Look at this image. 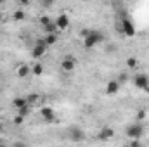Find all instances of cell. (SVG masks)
<instances>
[{"mask_svg": "<svg viewBox=\"0 0 149 147\" xmlns=\"http://www.w3.org/2000/svg\"><path fill=\"white\" fill-rule=\"evenodd\" d=\"M12 106L16 107V111L21 109V107L28 106V99H26V97H14V99H12Z\"/></svg>", "mask_w": 149, "mask_h": 147, "instance_id": "obj_14", "label": "cell"}, {"mask_svg": "<svg viewBox=\"0 0 149 147\" xmlns=\"http://www.w3.org/2000/svg\"><path fill=\"white\" fill-rule=\"evenodd\" d=\"M125 133H127V137L128 139H132V140H139L141 137H144V133H146V128H144V125L142 123H132V125H128L127 128H125Z\"/></svg>", "mask_w": 149, "mask_h": 147, "instance_id": "obj_3", "label": "cell"}, {"mask_svg": "<svg viewBox=\"0 0 149 147\" xmlns=\"http://www.w3.org/2000/svg\"><path fill=\"white\" fill-rule=\"evenodd\" d=\"M47 43L43 42V38H38L37 42H35V45L31 47V57L33 59H42L45 54H47Z\"/></svg>", "mask_w": 149, "mask_h": 147, "instance_id": "obj_5", "label": "cell"}, {"mask_svg": "<svg viewBox=\"0 0 149 147\" xmlns=\"http://www.w3.org/2000/svg\"><path fill=\"white\" fill-rule=\"evenodd\" d=\"M31 111H33V107L28 104V106H24V107L17 109V114H19V116H23V118H26V116H30V114H31Z\"/></svg>", "mask_w": 149, "mask_h": 147, "instance_id": "obj_19", "label": "cell"}, {"mask_svg": "<svg viewBox=\"0 0 149 147\" xmlns=\"http://www.w3.org/2000/svg\"><path fill=\"white\" fill-rule=\"evenodd\" d=\"M66 139L74 142V144H80V142H85L87 135H85V132L80 126H70L68 132H66Z\"/></svg>", "mask_w": 149, "mask_h": 147, "instance_id": "obj_4", "label": "cell"}, {"mask_svg": "<svg viewBox=\"0 0 149 147\" xmlns=\"http://www.w3.org/2000/svg\"><path fill=\"white\" fill-rule=\"evenodd\" d=\"M116 30H118L123 37H128V38H132L135 35V24H134V21L130 19V16H128L125 10L120 14V23L116 24Z\"/></svg>", "mask_w": 149, "mask_h": 147, "instance_id": "obj_2", "label": "cell"}, {"mask_svg": "<svg viewBox=\"0 0 149 147\" xmlns=\"http://www.w3.org/2000/svg\"><path fill=\"white\" fill-rule=\"evenodd\" d=\"M61 69H63L64 73H73L74 69H76V59L71 57V55H66V57L61 61Z\"/></svg>", "mask_w": 149, "mask_h": 147, "instance_id": "obj_6", "label": "cell"}, {"mask_svg": "<svg viewBox=\"0 0 149 147\" xmlns=\"http://www.w3.org/2000/svg\"><path fill=\"white\" fill-rule=\"evenodd\" d=\"M12 19H14V21H24V19H26V12L21 10V9H17V10H14Z\"/></svg>", "mask_w": 149, "mask_h": 147, "instance_id": "obj_17", "label": "cell"}, {"mask_svg": "<svg viewBox=\"0 0 149 147\" xmlns=\"http://www.w3.org/2000/svg\"><path fill=\"white\" fill-rule=\"evenodd\" d=\"M113 137H114V130H113V128H109V126L101 128V130H99V133H97V140H102V142L111 140Z\"/></svg>", "mask_w": 149, "mask_h": 147, "instance_id": "obj_10", "label": "cell"}, {"mask_svg": "<svg viewBox=\"0 0 149 147\" xmlns=\"http://www.w3.org/2000/svg\"><path fill=\"white\" fill-rule=\"evenodd\" d=\"M52 19H50V16H42L40 17V23H42V26H45V24H49Z\"/></svg>", "mask_w": 149, "mask_h": 147, "instance_id": "obj_24", "label": "cell"}, {"mask_svg": "<svg viewBox=\"0 0 149 147\" xmlns=\"http://www.w3.org/2000/svg\"><path fill=\"white\" fill-rule=\"evenodd\" d=\"M0 94H2V87H0Z\"/></svg>", "mask_w": 149, "mask_h": 147, "instance_id": "obj_32", "label": "cell"}, {"mask_svg": "<svg viewBox=\"0 0 149 147\" xmlns=\"http://www.w3.org/2000/svg\"><path fill=\"white\" fill-rule=\"evenodd\" d=\"M2 19H3V16H2V12H0V23H2Z\"/></svg>", "mask_w": 149, "mask_h": 147, "instance_id": "obj_30", "label": "cell"}, {"mask_svg": "<svg viewBox=\"0 0 149 147\" xmlns=\"http://www.w3.org/2000/svg\"><path fill=\"white\" fill-rule=\"evenodd\" d=\"M43 42L47 43V47H50V45H56V43H57V33L45 35V37H43Z\"/></svg>", "mask_w": 149, "mask_h": 147, "instance_id": "obj_16", "label": "cell"}, {"mask_svg": "<svg viewBox=\"0 0 149 147\" xmlns=\"http://www.w3.org/2000/svg\"><path fill=\"white\" fill-rule=\"evenodd\" d=\"M12 147H28V144H26V142H23V140H17V142H14V144H12Z\"/></svg>", "mask_w": 149, "mask_h": 147, "instance_id": "obj_25", "label": "cell"}, {"mask_svg": "<svg viewBox=\"0 0 149 147\" xmlns=\"http://www.w3.org/2000/svg\"><path fill=\"white\" fill-rule=\"evenodd\" d=\"M146 116H148V111L146 109H137V121L141 123L142 119H146Z\"/></svg>", "mask_w": 149, "mask_h": 147, "instance_id": "obj_20", "label": "cell"}, {"mask_svg": "<svg viewBox=\"0 0 149 147\" xmlns=\"http://www.w3.org/2000/svg\"><path fill=\"white\" fill-rule=\"evenodd\" d=\"M148 81H149V76L144 74V73H137L132 78V83H134L137 88H141V90H144V87L148 85Z\"/></svg>", "mask_w": 149, "mask_h": 147, "instance_id": "obj_9", "label": "cell"}, {"mask_svg": "<svg viewBox=\"0 0 149 147\" xmlns=\"http://www.w3.org/2000/svg\"><path fill=\"white\" fill-rule=\"evenodd\" d=\"M0 5H2V0H0Z\"/></svg>", "mask_w": 149, "mask_h": 147, "instance_id": "obj_33", "label": "cell"}, {"mask_svg": "<svg viewBox=\"0 0 149 147\" xmlns=\"http://www.w3.org/2000/svg\"><path fill=\"white\" fill-rule=\"evenodd\" d=\"M127 66H128L130 69H134V68L137 66V59H135V57H128V59H127Z\"/></svg>", "mask_w": 149, "mask_h": 147, "instance_id": "obj_21", "label": "cell"}, {"mask_svg": "<svg viewBox=\"0 0 149 147\" xmlns=\"http://www.w3.org/2000/svg\"><path fill=\"white\" fill-rule=\"evenodd\" d=\"M42 30H43V33H45V35H52V33H57V31H59V30H57V26H56V21H50L49 24L42 26Z\"/></svg>", "mask_w": 149, "mask_h": 147, "instance_id": "obj_15", "label": "cell"}, {"mask_svg": "<svg viewBox=\"0 0 149 147\" xmlns=\"http://www.w3.org/2000/svg\"><path fill=\"white\" fill-rule=\"evenodd\" d=\"M116 80H118V83H120V85H123V83H127V81H128V74H127V73H121L118 78H116Z\"/></svg>", "mask_w": 149, "mask_h": 147, "instance_id": "obj_22", "label": "cell"}, {"mask_svg": "<svg viewBox=\"0 0 149 147\" xmlns=\"http://www.w3.org/2000/svg\"><path fill=\"white\" fill-rule=\"evenodd\" d=\"M81 37H83L85 49H92V47L106 42V35L102 31H99V30H83L81 31Z\"/></svg>", "mask_w": 149, "mask_h": 147, "instance_id": "obj_1", "label": "cell"}, {"mask_svg": "<svg viewBox=\"0 0 149 147\" xmlns=\"http://www.w3.org/2000/svg\"><path fill=\"white\" fill-rule=\"evenodd\" d=\"M0 147H7V146H5V144H0Z\"/></svg>", "mask_w": 149, "mask_h": 147, "instance_id": "obj_31", "label": "cell"}, {"mask_svg": "<svg viewBox=\"0 0 149 147\" xmlns=\"http://www.w3.org/2000/svg\"><path fill=\"white\" fill-rule=\"evenodd\" d=\"M106 50H108V52H118V47H116V45H108Z\"/></svg>", "mask_w": 149, "mask_h": 147, "instance_id": "obj_27", "label": "cell"}, {"mask_svg": "<svg viewBox=\"0 0 149 147\" xmlns=\"http://www.w3.org/2000/svg\"><path fill=\"white\" fill-rule=\"evenodd\" d=\"M56 26H57V30H68L70 28V17L66 16V14H59L57 17H56Z\"/></svg>", "mask_w": 149, "mask_h": 147, "instance_id": "obj_12", "label": "cell"}, {"mask_svg": "<svg viewBox=\"0 0 149 147\" xmlns=\"http://www.w3.org/2000/svg\"><path fill=\"white\" fill-rule=\"evenodd\" d=\"M144 92H146V94H149V81H148V85L144 87Z\"/></svg>", "mask_w": 149, "mask_h": 147, "instance_id": "obj_28", "label": "cell"}, {"mask_svg": "<svg viewBox=\"0 0 149 147\" xmlns=\"http://www.w3.org/2000/svg\"><path fill=\"white\" fill-rule=\"evenodd\" d=\"M120 88H121V85L118 83V80H116V78H113V80H109V81L106 83L104 92H106V95H116V94L120 92Z\"/></svg>", "mask_w": 149, "mask_h": 147, "instance_id": "obj_8", "label": "cell"}, {"mask_svg": "<svg viewBox=\"0 0 149 147\" xmlns=\"http://www.w3.org/2000/svg\"><path fill=\"white\" fill-rule=\"evenodd\" d=\"M28 74H31V66H28V64H19V66L16 68V76H17V78H26Z\"/></svg>", "mask_w": 149, "mask_h": 147, "instance_id": "obj_13", "label": "cell"}, {"mask_svg": "<svg viewBox=\"0 0 149 147\" xmlns=\"http://www.w3.org/2000/svg\"><path fill=\"white\" fill-rule=\"evenodd\" d=\"M40 116H42V119L47 121V123L56 121V111H54V107H50V106H43V107H40Z\"/></svg>", "mask_w": 149, "mask_h": 147, "instance_id": "obj_7", "label": "cell"}, {"mask_svg": "<svg viewBox=\"0 0 149 147\" xmlns=\"http://www.w3.org/2000/svg\"><path fill=\"white\" fill-rule=\"evenodd\" d=\"M23 123H24V118H23V116H19V114H17V116H16V118L12 119V125H16V126L23 125Z\"/></svg>", "mask_w": 149, "mask_h": 147, "instance_id": "obj_23", "label": "cell"}, {"mask_svg": "<svg viewBox=\"0 0 149 147\" xmlns=\"http://www.w3.org/2000/svg\"><path fill=\"white\" fill-rule=\"evenodd\" d=\"M128 147H142V144H141L139 140H132V142L128 144Z\"/></svg>", "mask_w": 149, "mask_h": 147, "instance_id": "obj_26", "label": "cell"}, {"mask_svg": "<svg viewBox=\"0 0 149 147\" xmlns=\"http://www.w3.org/2000/svg\"><path fill=\"white\" fill-rule=\"evenodd\" d=\"M31 74H35V76L43 74V64H40V62L33 64V66H31Z\"/></svg>", "mask_w": 149, "mask_h": 147, "instance_id": "obj_18", "label": "cell"}, {"mask_svg": "<svg viewBox=\"0 0 149 147\" xmlns=\"http://www.w3.org/2000/svg\"><path fill=\"white\" fill-rule=\"evenodd\" d=\"M2 132H3V123L0 121V133H2Z\"/></svg>", "mask_w": 149, "mask_h": 147, "instance_id": "obj_29", "label": "cell"}, {"mask_svg": "<svg viewBox=\"0 0 149 147\" xmlns=\"http://www.w3.org/2000/svg\"><path fill=\"white\" fill-rule=\"evenodd\" d=\"M26 99H28V104L31 107H43V95H40V94H30V95H26Z\"/></svg>", "mask_w": 149, "mask_h": 147, "instance_id": "obj_11", "label": "cell"}]
</instances>
